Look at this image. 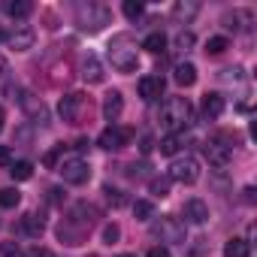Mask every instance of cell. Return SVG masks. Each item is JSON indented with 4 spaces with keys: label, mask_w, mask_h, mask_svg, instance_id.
Listing matches in <instances>:
<instances>
[{
    "label": "cell",
    "mask_w": 257,
    "mask_h": 257,
    "mask_svg": "<svg viewBox=\"0 0 257 257\" xmlns=\"http://www.w3.org/2000/svg\"><path fill=\"white\" fill-rule=\"evenodd\" d=\"M109 64L118 70V73H134L137 67H140V52H137V46L131 43V37H115L112 43H109Z\"/></svg>",
    "instance_id": "6da1fadb"
},
{
    "label": "cell",
    "mask_w": 257,
    "mask_h": 257,
    "mask_svg": "<svg viewBox=\"0 0 257 257\" xmlns=\"http://www.w3.org/2000/svg\"><path fill=\"white\" fill-rule=\"evenodd\" d=\"M191 118H194V109H191L188 97H167V103H164V124L170 127V131L188 127Z\"/></svg>",
    "instance_id": "7a4b0ae2"
},
{
    "label": "cell",
    "mask_w": 257,
    "mask_h": 257,
    "mask_svg": "<svg viewBox=\"0 0 257 257\" xmlns=\"http://www.w3.org/2000/svg\"><path fill=\"white\" fill-rule=\"evenodd\" d=\"M167 179H170V182H179V185H194V182L200 179V161L191 158V155L176 158V161L170 164V176H167Z\"/></svg>",
    "instance_id": "3957f363"
},
{
    "label": "cell",
    "mask_w": 257,
    "mask_h": 257,
    "mask_svg": "<svg viewBox=\"0 0 257 257\" xmlns=\"http://www.w3.org/2000/svg\"><path fill=\"white\" fill-rule=\"evenodd\" d=\"M58 173L64 176V182L67 185H85L88 179H91V167H88V161H82V158H64L61 161V167H58Z\"/></svg>",
    "instance_id": "277c9868"
},
{
    "label": "cell",
    "mask_w": 257,
    "mask_h": 257,
    "mask_svg": "<svg viewBox=\"0 0 257 257\" xmlns=\"http://www.w3.org/2000/svg\"><path fill=\"white\" fill-rule=\"evenodd\" d=\"M152 236H158L161 242H185V221L164 215L161 221L152 224Z\"/></svg>",
    "instance_id": "5b68a950"
},
{
    "label": "cell",
    "mask_w": 257,
    "mask_h": 257,
    "mask_svg": "<svg viewBox=\"0 0 257 257\" xmlns=\"http://www.w3.org/2000/svg\"><path fill=\"white\" fill-rule=\"evenodd\" d=\"M131 140H134V131H131V127H118V124H112V127H106V131L100 134L97 146L106 149V152H121Z\"/></svg>",
    "instance_id": "8992f818"
},
{
    "label": "cell",
    "mask_w": 257,
    "mask_h": 257,
    "mask_svg": "<svg viewBox=\"0 0 257 257\" xmlns=\"http://www.w3.org/2000/svg\"><path fill=\"white\" fill-rule=\"evenodd\" d=\"M76 22H79L82 31H91V34H94V31H100L103 25H109V10H106V7H97V4H88V7L79 10V19H76Z\"/></svg>",
    "instance_id": "52a82bcc"
},
{
    "label": "cell",
    "mask_w": 257,
    "mask_h": 257,
    "mask_svg": "<svg viewBox=\"0 0 257 257\" xmlns=\"http://www.w3.org/2000/svg\"><path fill=\"white\" fill-rule=\"evenodd\" d=\"M19 103H22V109L31 115L34 124H40V127L49 124V109H46V103H43L40 97H34V94H28V91H19Z\"/></svg>",
    "instance_id": "ba28073f"
},
{
    "label": "cell",
    "mask_w": 257,
    "mask_h": 257,
    "mask_svg": "<svg viewBox=\"0 0 257 257\" xmlns=\"http://www.w3.org/2000/svg\"><path fill=\"white\" fill-rule=\"evenodd\" d=\"M203 155H206V161H209L212 167H218V170H224V167L233 161V149H230L227 143H221L218 137L203 146Z\"/></svg>",
    "instance_id": "9c48e42d"
},
{
    "label": "cell",
    "mask_w": 257,
    "mask_h": 257,
    "mask_svg": "<svg viewBox=\"0 0 257 257\" xmlns=\"http://www.w3.org/2000/svg\"><path fill=\"white\" fill-rule=\"evenodd\" d=\"M58 112H61V118H64L67 124H79V121H82V112H85V97H82V94H67V97H61Z\"/></svg>",
    "instance_id": "30bf717a"
},
{
    "label": "cell",
    "mask_w": 257,
    "mask_h": 257,
    "mask_svg": "<svg viewBox=\"0 0 257 257\" xmlns=\"http://www.w3.org/2000/svg\"><path fill=\"white\" fill-rule=\"evenodd\" d=\"M103 76H106V73H103L100 58H97V55H91V52H88V55H82V79H85L88 85H100V82H103Z\"/></svg>",
    "instance_id": "8fae6325"
},
{
    "label": "cell",
    "mask_w": 257,
    "mask_h": 257,
    "mask_svg": "<svg viewBox=\"0 0 257 257\" xmlns=\"http://www.w3.org/2000/svg\"><path fill=\"white\" fill-rule=\"evenodd\" d=\"M67 221H73L76 227H82V230L88 233V230L94 227V221H97V209H94V206H88V203H79V206L70 212V218H67Z\"/></svg>",
    "instance_id": "7c38bea8"
},
{
    "label": "cell",
    "mask_w": 257,
    "mask_h": 257,
    "mask_svg": "<svg viewBox=\"0 0 257 257\" xmlns=\"http://www.w3.org/2000/svg\"><path fill=\"white\" fill-rule=\"evenodd\" d=\"M140 97L149 100V103L164 97V76H143L140 79Z\"/></svg>",
    "instance_id": "4fadbf2b"
},
{
    "label": "cell",
    "mask_w": 257,
    "mask_h": 257,
    "mask_svg": "<svg viewBox=\"0 0 257 257\" xmlns=\"http://www.w3.org/2000/svg\"><path fill=\"white\" fill-rule=\"evenodd\" d=\"M19 230H22L25 236H31V239H40L43 230H46V218H43V212H28V215L22 218Z\"/></svg>",
    "instance_id": "5bb4252c"
},
{
    "label": "cell",
    "mask_w": 257,
    "mask_h": 257,
    "mask_svg": "<svg viewBox=\"0 0 257 257\" xmlns=\"http://www.w3.org/2000/svg\"><path fill=\"white\" fill-rule=\"evenodd\" d=\"M182 212H185V218H188L191 224H206V221H209V206H206L200 197H191Z\"/></svg>",
    "instance_id": "9a60e30c"
},
{
    "label": "cell",
    "mask_w": 257,
    "mask_h": 257,
    "mask_svg": "<svg viewBox=\"0 0 257 257\" xmlns=\"http://www.w3.org/2000/svg\"><path fill=\"white\" fill-rule=\"evenodd\" d=\"M34 40H37V34H34V28H19V31H13L10 34V49H16V52H28V49H34Z\"/></svg>",
    "instance_id": "2e32d148"
},
{
    "label": "cell",
    "mask_w": 257,
    "mask_h": 257,
    "mask_svg": "<svg viewBox=\"0 0 257 257\" xmlns=\"http://www.w3.org/2000/svg\"><path fill=\"white\" fill-rule=\"evenodd\" d=\"M200 13V4H197V0H179V4L173 7V22H179V25H188L194 16Z\"/></svg>",
    "instance_id": "e0dca14e"
},
{
    "label": "cell",
    "mask_w": 257,
    "mask_h": 257,
    "mask_svg": "<svg viewBox=\"0 0 257 257\" xmlns=\"http://www.w3.org/2000/svg\"><path fill=\"white\" fill-rule=\"evenodd\" d=\"M121 112H124V97H121V91H109L106 100H103V115H106V121H118Z\"/></svg>",
    "instance_id": "ac0fdd59"
},
{
    "label": "cell",
    "mask_w": 257,
    "mask_h": 257,
    "mask_svg": "<svg viewBox=\"0 0 257 257\" xmlns=\"http://www.w3.org/2000/svg\"><path fill=\"white\" fill-rule=\"evenodd\" d=\"M58 239H61V242H67V245H82L85 230H82V227H76L73 221H67V218H64V221L58 224Z\"/></svg>",
    "instance_id": "d6986e66"
},
{
    "label": "cell",
    "mask_w": 257,
    "mask_h": 257,
    "mask_svg": "<svg viewBox=\"0 0 257 257\" xmlns=\"http://www.w3.org/2000/svg\"><path fill=\"white\" fill-rule=\"evenodd\" d=\"M173 79H176V85H182V88H191L194 82H197V67L194 64H176V70H173Z\"/></svg>",
    "instance_id": "ffe728a7"
},
{
    "label": "cell",
    "mask_w": 257,
    "mask_h": 257,
    "mask_svg": "<svg viewBox=\"0 0 257 257\" xmlns=\"http://www.w3.org/2000/svg\"><path fill=\"white\" fill-rule=\"evenodd\" d=\"M224 106H227V103H224L221 94H206V97H203V115H206V118H221V115H224Z\"/></svg>",
    "instance_id": "44dd1931"
},
{
    "label": "cell",
    "mask_w": 257,
    "mask_h": 257,
    "mask_svg": "<svg viewBox=\"0 0 257 257\" xmlns=\"http://www.w3.org/2000/svg\"><path fill=\"white\" fill-rule=\"evenodd\" d=\"M224 257H251V242L248 239H230L224 245Z\"/></svg>",
    "instance_id": "7402d4cb"
},
{
    "label": "cell",
    "mask_w": 257,
    "mask_h": 257,
    "mask_svg": "<svg viewBox=\"0 0 257 257\" xmlns=\"http://www.w3.org/2000/svg\"><path fill=\"white\" fill-rule=\"evenodd\" d=\"M185 146V137L182 134H170V137H164L161 140V155H167V158H173V155H179V149Z\"/></svg>",
    "instance_id": "603a6c76"
},
{
    "label": "cell",
    "mask_w": 257,
    "mask_h": 257,
    "mask_svg": "<svg viewBox=\"0 0 257 257\" xmlns=\"http://www.w3.org/2000/svg\"><path fill=\"white\" fill-rule=\"evenodd\" d=\"M143 49L152 52V55H161V52H167V37H164L161 31H155V34H149V37L143 40Z\"/></svg>",
    "instance_id": "cb8c5ba5"
},
{
    "label": "cell",
    "mask_w": 257,
    "mask_h": 257,
    "mask_svg": "<svg viewBox=\"0 0 257 257\" xmlns=\"http://www.w3.org/2000/svg\"><path fill=\"white\" fill-rule=\"evenodd\" d=\"M10 176L16 182H28L34 176V164L31 161H16V164H10Z\"/></svg>",
    "instance_id": "d4e9b609"
},
{
    "label": "cell",
    "mask_w": 257,
    "mask_h": 257,
    "mask_svg": "<svg viewBox=\"0 0 257 257\" xmlns=\"http://www.w3.org/2000/svg\"><path fill=\"white\" fill-rule=\"evenodd\" d=\"M170 179L167 176H155L152 182H149V191H152V197H158V200H164V197H170Z\"/></svg>",
    "instance_id": "484cf974"
},
{
    "label": "cell",
    "mask_w": 257,
    "mask_h": 257,
    "mask_svg": "<svg viewBox=\"0 0 257 257\" xmlns=\"http://www.w3.org/2000/svg\"><path fill=\"white\" fill-rule=\"evenodd\" d=\"M194 43H197V40H194V34H191V31H179V34H176V40H173V46H176V52H179V55H188V52L194 49Z\"/></svg>",
    "instance_id": "4316f807"
},
{
    "label": "cell",
    "mask_w": 257,
    "mask_h": 257,
    "mask_svg": "<svg viewBox=\"0 0 257 257\" xmlns=\"http://www.w3.org/2000/svg\"><path fill=\"white\" fill-rule=\"evenodd\" d=\"M7 13H10L13 19H28V16L34 13V4H31V0H16V4L7 7Z\"/></svg>",
    "instance_id": "83f0119b"
},
{
    "label": "cell",
    "mask_w": 257,
    "mask_h": 257,
    "mask_svg": "<svg viewBox=\"0 0 257 257\" xmlns=\"http://www.w3.org/2000/svg\"><path fill=\"white\" fill-rule=\"evenodd\" d=\"M22 203V194L16 188H4L0 191V209H16Z\"/></svg>",
    "instance_id": "f1b7e54d"
},
{
    "label": "cell",
    "mask_w": 257,
    "mask_h": 257,
    "mask_svg": "<svg viewBox=\"0 0 257 257\" xmlns=\"http://www.w3.org/2000/svg\"><path fill=\"white\" fill-rule=\"evenodd\" d=\"M227 46H230V43H227V37H212V40H206V49H203V52L215 58V55H224V52H227Z\"/></svg>",
    "instance_id": "f546056e"
},
{
    "label": "cell",
    "mask_w": 257,
    "mask_h": 257,
    "mask_svg": "<svg viewBox=\"0 0 257 257\" xmlns=\"http://www.w3.org/2000/svg\"><path fill=\"white\" fill-rule=\"evenodd\" d=\"M152 215H155V206H152L149 200H137V203H134V218H137V221H149Z\"/></svg>",
    "instance_id": "4dcf8cb0"
},
{
    "label": "cell",
    "mask_w": 257,
    "mask_h": 257,
    "mask_svg": "<svg viewBox=\"0 0 257 257\" xmlns=\"http://www.w3.org/2000/svg\"><path fill=\"white\" fill-rule=\"evenodd\" d=\"M124 16L127 19H131V22H137V19H143V13H146V7L140 4V0H124Z\"/></svg>",
    "instance_id": "1f68e13d"
},
{
    "label": "cell",
    "mask_w": 257,
    "mask_h": 257,
    "mask_svg": "<svg viewBox=\"0 0 257 257\" xmlns=\"http://www.w3.org/2000/svg\"><path fill=\"white\" fill-rule=\"evenodd\" d=\"M103 194H106V203H112L115 209H118V206H124V194H121L118 188H112V185H106V188H103Z\"/></svg>",
    "instance_id": "d6a6232c"
},
{
    "label": "cell",
    "mask_w": 257,
    "mask_h": 257,
    "mask_svg": "<svg viewBox=\"0 0 257 257\" xmlns=\"http://www.w3.org/2000/svg\"><path fill=\"white\" fill-rule=\"evenodd\" d=\"M118 239H121V227H118V224H106V227H103V242H106V245H115Z\"/></svg>",
    "instance_id": "836d02e7"
},
{
    "label": "cell",
    "mask_w": 257,
    "mask_h": 257,
    "mask_svg": "<svg viewBox=\"0 0 257 257\" xmlns=\"http://www.w3.org/2000/svg\"><path fill=\"white\" fill-rule=\"evenodd\" d=\"M0 257H22V251L16 242H7V245H0Z\"/></svg>",
    "instance_id": "e575fe53"
},
{
    "label": "cell",
    "mask_w": 257,
    "mask_h": 257,
    "mask_svg": "<svg viewBox=\"0 0 257 257\" xmlns=\"http://www.w3.org/2000/svg\"><path fill=\"white\" fill-rule=\"evenodd\" d=\"M224 82H242V67H233V70H224L221 73Z\"/></svg>",
    "instance_id": "d590c367"
},
{
    "label": "cell",
    "mask_w": 257,
    "mask_h": 257,
    "mask_svg": "<svg viewBox=\"0 0 257 257\" xmlns=\"http://www.w3.org/2000/svg\"><path fill=\"white\" fill-rule=\"evenodd\" d=\"M10 164H13V149L0 146V167H10Z\"/></svg>",
    "instance_id": "8d00e7d4"
},
{
    "label": "cell",
    "mask_w": 257,
    "mask_h": 257,
    "mask_svg": "<svg viewBox=\"0 0 257 257\" xmlns=\"http://www.w3.org/2000/svg\"><path fill=\"white\" fill-rule=\"evenodd\" d=\"M146 257H173V254H170V248H167V245H155V248H149V254H146Z\"/></svg>",
    "instance_id": "74e56055"
},
{
    "label": "cell",
    "mask_w": 257,
    "mask_h": 257,
    "mask_svg": "<svg viewBox=\"0 0 257 257\" xmlns=\"http://www.w3.org/2000/svg\"><path fill=\"white\" fill-rule=\"evenodd\" d=\"M25 257H52V254H49L46 248H31V251H28Z\"/></svg>",
    "instance_id": "f35d334b"
},
{
    "label": "cell",
    "mask_w": 257,
    "mask_h": 257,
    "mask_svg": "<svg viewBox=\"0 0 257 257\" xmlns=\"http://www.w3.org/2000/svg\"><path fill=\"white\" fill-rule=\"evenodd\" d=\"M58 155H61V152H49V155H46V167H55V164H58Z\"/></svg>",
    "instance_id": "ab89813d"
},
{
    "label": "cell",
    "mask_w": 257,
    "mask_h": 257,
    "mask_svg": "<svg viewBox=\"0 0 257 257\" xmlns=\"http://www.w3.org/2000/svg\"><path fill=\"white\" fill-rule=\"evenodd\" d=\"M143 152H152V137H143V146H140Z\"/></svg>",
    "instance_id": "60d3db41"
},
{
    "label": "cell",
    "mask_w": 257,
    "mask_h": 257,
    "mask_svg": "<svg viewBox=\"0 0 257 257\" xmlns=\"http://www.w3.org/2000/svg\"><path fill=\"white\" fill-rule=\"evenodd\" d=\"M49 194H52V197H49V200H52V203H61V191H58V188H52V191H49Z\"/></svg>",
    "instance_id": "b9f144b4"
},
{
    "label": "cell",
    "mask_w": 257,
    "mask_h": 257,
    "mask_svg": "<svg viewBox=\"0 0 257 257\" xmlns=\"http://www.w3.org/2000/svg\"><path fill=\"white\" fill-rule=\"evenodd\" d=\"M7 73V58H0V76Z\"/></svg>",
    "instance_id": "7bdbcfd3"
},
{
    "label": "cell",
    "mask_w": 257,
    "mask_h": 257,
    "mask_svg": "<svg viewBox=\"0 0 257 257\" xmlns=\"http://www.w3.org/2000/svg\"><path fill=\"white\" fill-rule=\"evenodd\" d=\"M7 40H10V34H7L4 28H0V43H7Z\"/></svg>",
    "instance_id": "ee69618b"
},
{
    "label": "cell",
    "mask_w": 257,
    "mask_h": 257,
    "mask_svg": "<svg viewBox=\"0 0 257 257\" xmlns=\"http://www.w3.org/2000/svg\"><path fill=\"white\" fill-rule=\"evenodd\" d=\"M0 131H4V109H0Z\"/></svg>",
    "instance_id": "f6af8a7d"
},
{
    "label": "cell",
    "mask_w": 257,
    "mask_h": 257,
    "mask_svg": "<svg viewBox=\"0 0 257 257\" xmlns=\"http://www.w3.org/2000/svg\"><path fill=\"white\" fill-rule=\"evenodd\" d=\"M118 257H137V254H118Z\"/></svg>",
    "instance_id": "bcb514c9"
}]
</instances>
